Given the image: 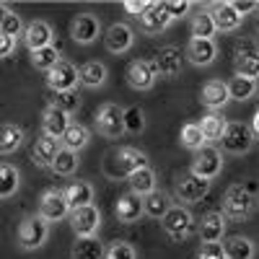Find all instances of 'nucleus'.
<instances>
[{"label":"nucleus","mask_w":259,"mask_h":259,"mask_svg":"<svg viewBox=\"0 0 259 259\" xmlns=\"http://www.w3.org/2000/svg\"><path fill=\"white\" fill-rule=\"evenodd\" d=\"M254 205H256L254 189L244 187V184H233V187H228L226 197H223V212L221 215L223 218H231V221H246L254 212Z\"/></svg>","instance_id":"nucleus-1"},{"label":"nucleus","mask_w":259,"mask_h":259,"mask_svg":"<svg viewBox=\"0 0 259 259\" xmlns=\"http://www.w3.org/2000/svg\"><path fill=\"white\" fill-rule=\"evenodd\" d=\"M145 166H148V156L143 150H138L133 145H124V148H117L109 153V158H106V174L109 177H130L133 171L145 168Z\"/></svg>","instance_id":"nucleus-2"},{"label":"nucleus","mask_w":259,"mask_h":259,"mask_svg":"<svg viewBox=\"0 0 259 259\" xmlns=\"http://www.w3.org/2000/svg\"><path fill=\"white\" fill-rule=\"evenodd\" d=\"M50 239V223L39 215H26L18 226V246L24 251H36Z\"/></svg>","instance_id":"nucleus-3"},{"label":"nucleus","mask_w":259,"mask_h":259,"mask_svg":"<svg viewBox=\"0 0 259 259\" xmlns=\"http://www.w3.org/2000/svg\"><path fill=\"white\" fill-rule=\"evenodd\" d=\"M161 226L174 241H184L194 233V215L182 205H171L161 218Z\"/></svg>","instance_id":"nucleus-4"},{"label":"nucleus","mask_w":259,"mask_h":259,"mask_svg":"<svg viewBox=\"0 0 259 259\" xmlns=\"http://www.w3.org/2000/svg\"><path fill=\"white\" fill-rule=\"evenodd\" d=\"M221 145L231 156H244L254 148V135L249 133L246 122H228L221 135Z\"/></svg>","instance_id":"nucleus-5"},{"label":"nucleus","mask_w":259,"mask_h":259,"mask_svg":"<svg viewBox=\"0 0 259 259\" xmlns=\"http://www.w3.org/2000/svg\"><path fill=\"white\" fill-rule=\"evenodd\" d=\"M221 168H223V156H221V150L218 148H212V145H202L197 153H194V161H192V174L194 177H200L205 182H212L215 177L221 174Z\"/></svg>","instance_id":"nucleus-6"},{"label":"nucleus","mask_w":259,"mask_h":259,"mask_svg":"<svg viewBox=\"0 0 259 259\" xmlns=\"http://www.w3.org/2000/svg\"><path fill=\"white\" fill-rule=\"evenodd\" d=\"M70 228L78 239H89L96 236L101 228V210L96 205H85V207H75L70 210Z\"/></svg>","instance_id":"nucleus-7"},{"label":"nucleus","mask_w":259,"mask_h":259,"mask_svg":"<svg viewBox=\"0 0 259 259\" xmlns=\"http://www.w3.org/2000/svg\"><path fill=\"white\" fill-rule=\"evenodd\" d=\"M210 192V182L200 179V177H194L192 171H187V174H179L177 182H174V194H177V200L179 202H200L205 194Z\"/></svg>","instance_id":"nucleus-8"},{"label":"nucleus","mask_w":259,"mask_h":259,"mask_svg":"<svg viewBox=\"0 0 259 259\" xmlns=\"http://www.w3.org/2000/svg\"><path fill=\"white\" fill-rule=\"evenodd\" d=\"M207 16H210V21H212V26H215V31H223V34H231V31H236L241 26V16L233 11V6L228 3V0H218V3H210L207 8Z\"/></svg>","instance_id":"nucleus-9"},{"label":"nucleus","mask_w":259,"mask_h":259,"mask_svg":"<svg viewBox=\"0 0 259 259\" xmlns=\"http://www.w3.org/2000/svg\"><path fill=\"white\" fill-rule=\"evenodd\" d=\"M39 218H45L47 223H57L62 218H68L70 215V207L68 202H65V194L62 189H47L45 194H41L39 200Z\"/></svg>","instance_id":"nucleus-10"},{"label":"nucleus","mask_w":259,"mask_h":259,"mask_svg":"<svg viewBox=\"0 0 259 259\" xmlns=\"http://www.w3.org/2000/svg\"><path fill=\"white\" fill-rule=\"evenodd\" d=\"M101 34V21L94 13H78L70 21V36L78 45H94Z\"/></svg>","instance_id":"nucleus-11"},{"label":"nucleus","mask_w":259,"mask_h":259,"mask_svg":"<svg viewBox=\"0 0 259 259\" xmlns=\"http://www.w3.org/2000/svg\"><path fill=\"white\" fill-rule=\"evenodd\" d=\"M96 130L104 138H119L124 133V122H122V109L117 104H101L96 112Z\"/></svg>","instance_id":"nucleus-12"},{"label":"nucleus","mask_w":259,"mask_h":259,"mask_svg":"<svg viewBox=\"0 0 259 259\" xmlns=\"http://www.w3.org/2000/svg\"><path fill=\"white\" fill-rule=\"evenodd\" d=\"M47 85L57 94V91H70V89H75L78 85V68L73 62H68V60H60L55 68H50L47 70Z\"/></svg>","instance_id":"nucleus-13"},{"label":"nucleus","mask_w":259,"mask_h":259,"mask_svg":"<svg viewBox=\"0 0 259 259\" xmlns=\"http://www.w3.org/2000/svg\"><path fill=\"white\" fill-rule=\"evenodd\" d=\"M127 83H130V89H135V91H150L156 85V70H153V62L150 60H135V62H130V68H127Z\"/></svg>","instance_id":"nucleus-14"},{"label":"nucleus","mask_w":259,"mask_h":259,"mask_svg":"<svg viewBox=\"0 0 259 259\" xmlns=\"http://www.w3.org/2000/svg\"><path fill=\"white\" fill-rule=\"evenodd\" d=\"M156 78H177L182 73V50L179 47H163L153 60Z\"/></svg>","instance_id":"nucleus-15"},{"label":"nucleus","mask_w":259,"mask_h":259,"mask_svg":"<svg viewBox=\"0 0 259 259\" xmlns=\"http://www.w3.org/2000/svg\"><path fill=\"white\" fill-rule=\"evenodd\" d=\"M184 55L192 65L207 68V65H212L215 57H218V45H215V39H189Z\"/></svg>","instance_id":"nucleus-16"},{"label":"nucleus","mask_w":259,"mask_h":259,"mask_svg":"<svg viewBox=\"0 0 259 259\" xmlns=\"http://www.w3.org/2000/svg\"><path fill=\"white\" fill-rule=\"evenodd\" d=\"M104 45L112 55H124L130 47L135 45V31L127 24H112L104 34Z\"/></svg>","instance_id":"nucleus-17"},{"label":"nucleus","mask_w":259,"mask_h":259,"mask_svg":"<svg viewBox=\"0 0 259 259\" xmlns=\"http://www.w3.org/2000/svg\"><path fill=\"white\" fill-rule=\"evenodd\" d=\"M114 215H117V221L124 223V226L138 223L143 218V200L138 197V194H133V192L122 194V197L117 200V205H114Z\"/></svg>","instance_id":"nucleus-18"},{"label":"nucleus","mask_w":259,"mask_h":259,"mask_svg":"<svg viewBox=\"0 0 259 259\" xmlns=\"http://www.w3.org/2000/svg\"><path fill=\"white\" fill-rule=\"evenodd\" d=\"M21 36H24L29 52H34V50H41V47H50L55 34H52V26L47 21H31L29 26H24V34Z\"/></svg>","instance_id":"nucleus-19"},{"label":"nucleus","mask_w":259,"mask_h":259,"mask_svg":"<svg viewBox=\"0 0 259 259\" xmlns=\"http://www.w3.org/2000/svg\"><path fill=\"white\" fill-rule=\"evenodd\" d=\"M200 101L207 106L210 112L223 109V106L231 101V99H228V89H226V83H223V80H207V83L202 85V91H200Z\"/></svg>","instance_id":"nucleus-20"},{"label":"nucleus","mask_w":259,"mask_h":259,"mask_svg":"<svg viewBox=\"0 0 259 259\" xmlns=\"http://www.w3.org/2000/svg\"><path fill=\"white\" fill-rule=\"evenodd\" d=\"M226 236V218L221 212H207L200 223V239L202 244H221Z\"/></svg>","instance_id":"nucleus-21"},{"label":"nucleus","mask_w":259,"mask_h":259,"mask_svg":"<svg viewBox=\"0 0 259 259\" xmlns=\"http://www.w3.org/2000/svg\"><path fill=\"white\" fill-rule=\"evenodd\" d=\"M57 150H60V140L41 135V138H36V143L31 145V161H34L39 168H50L52 161H55V156H57Z\"/></svg>","instance_id":"nucleus-22"},{"label":"nucleus","mask_w":259,"mask_h":259,"mask_svg":"<svg viewBox=\"0 0 259 259\" xmlns=\"http://www.w3.org/2000/svg\"><path fill=\"white\" fill-rule=\"evenodd\" d=\"M68 124H70V117L60 109H55V106H47V109L41 112V130H45L47 138L60 140L62 133L68 130Z\"/></svg>","instance_id":"nucleus-23"},{"label":"nucleus","mask_w":259,"mask_h":259,"mask_svg":"<svg viewBox=\"0 0 259 259\" xmlns=\"http://www.w3.org/2000/svg\"><path fill=\"white\" fill-rule=\"evenodd\" d=\"M226 124H228V119H226L221 112H210V114H205V117L197 122V127H200V133H202L205 145L221 143V135H223Z\"/></svg>","instance_id":"nucleus-24"},{"label":"nucleus","mask_w":259,"mask_h":259,"mask_svg":"<svg viewBox=\"0 0 259 259\" xmlns=\"http://www.w3.org/2000/svg\"><path fill=\"white\" fill-rule=\"evenodd\" d=\"M89 140H91V130L85 127V124H80V122H70V124H68V130H65L62 138H60L62 148L73 150V153L83 150L85 145H89Z\"/></svg>","instance_id":"nucleus-25"},{"label":"nucleus","mask_w":259,"mask_h":259,"mask_svg":"<svg viewBox=\"0 0 259 259\" xmlns=\"http://www.w3.org/2000/svg\"><path fill=\"white\" fill-rule=\"evenodd\" d=\"M221 246H223L226 259H254V254H256L254 241L246 239V236H228Z\"/></svg>","instance_id":"nucleus-26"},{"label":"nucleus","mask_w":259,"mask_h":259,"mask_svg":"<svg viewBox=\"0 0 259 259\" xmlns=\"http://www.w3.org/2000/svg\"><path fill=\"white\" fill-rule=\"evenodd\" d=\"M140 29L145 31V34H150V36H153V34H161L168 24H171V18L163 13V8H161V3H153V6H150L140 18Z\"/></svg>","instance_id":"nucleus-27"},{"label":"nucleus","mask_w":259,"mask_h":259,"mask_svg":"<svg viewBox=\"0 0 259 259\" xmlns=\"http://www.w3.org/2000/svg\"><path fill=\"white\" fill-rule=\"evenodd\" d=\"M62 194H65V202H68L70 210L94 205V187L89 182H73L68 189H62Z\"/></svg>","instance_id":"nucleus-28"},{"label":"nucleus","mask_w":259,"mask_h":259,"mask_svg":"<svg viewBox=\"0 0 259 259\" xmlns=\"http://www.w3.org/2000/svg\"><path fill=\"white\" fill-rule=\"evenodd\" d=\"M24 127H18L13 122H6L0 124V153L3 156H11L16 153V150L21 148V143H24Z\"/></svg>","instance_id":"nucleus-29"},{"label":"nucleus","mask_w":259,"mask_h":259,"mask_svg":"<svg viewBox=\"0 0 259 259\" xmlns=\"http://www.w3.org/2000/svg\"><path fill=\"white\" fill-rule=\"evenodd\" d=\"M78 83H83L85 89H101V85L106 83V65L99 62V60L85 62L78 70Z\"/></svg>","instance_id":"nucleus-30"},{"label":"nucleus","mask_w":259,"mask_h":259,"mask_svg":"<svg viewBox=\"0 0 259 259\" xmlns=\"http://www.w3.org/2000/svg\"><path fill=\"white\" fill-rule=\"evenodd\" d=\"M140 200H143V215H148V218H153V221H161L166 215V210L171 207L168 194L161 192V189H153L150 194H145V197H140Z\"/></svg>","instance_id":"nucleus-31"},{"label":"nucleus","mask_w":259,"mask_h":259,"mask_svg":"<svg viewBox=\"0 0 259 259\" xmlns=\"http://www.w3.org/2000/svg\"><path fill=\"white\" fill-rule=\"evenodd\" d=\"M130 182V189H133V194H138V197H145V194H150L156 189V171L145 166V168H138L133 171V174L127 177Z\"/></svg>","instance_id":"nucleus-32"},{"label":"nucleus","mask_w":259,"mask_h":259,"mask_svg":"<svg viewBox=\"0 0 259 259\" xmlns=\"http://www.w3.org/2000/svg\"><path fill=\"white\" fill-rule=\"evenodd\" d=\"M70 259H104V244L96 239V236L75 239V244L70 249Z\"/></svg>","instance_id":"nucleus-33"},{"label":"nucleus","mask_w":259,"mask_h":259,"mask_svg":"<svg viewBox=\"0 0 259 259\" xmlns=\"http://www.w3.org/2000/svg\"><path fill=\"white\" fill-rule=\"evenodd\" d=\"M18 184H21L18 168L11 166V163H0V200L13 197L16 189H18Z\"/></svg>","instance_id":"nucleus-34"},{"label":"nucleus","mask_w":259,"mask_h":259,"mask_svg":"<svg viewBox=\"0 0 259 259\" xmlns=\"http://www.w3.org/2000/svg\"><path fill=\"white\" fill-rule=\"evenodd\" d=\"M226 89H228V99L233 101H246L256 94V80H249V78H231L226 83Z\"/></svg>","instance_id":"nucleus-35"},{"label":"nucleus","mask_w":259,"mask_h":259,"mask_svg":"<svg viewBox=\"0 0 259 259\" xmlns=\"http://www.w3.org/2000/svg\"><path fill=\"white\" fill-rule=\"evenodd\" d=\"M50 168L55 171L57 177H70V174H75V168H78V153H73V150H68V148H60Z\"/></svg>","instance_id":"nucleus-36"},{"label":"nucleus","mask_w":259,"mask_h":259,"mask_svg":"<svg viewBox=\"0 0 259 259\" xmlns=\"http://www.w3.org/2000/svg\"><path fill=\"white\" fill-rule=\"evenodd\" d=\"M60 60H62V57H60V47H55V45L31 52V65H34L36 70H45V73H47L50 68H55Z\"/></svg>","instance_id":"nucleus-37"},{"label":"nucleus","mask_w":259,"mask_h":259,"mask_svg":"<svg viewBox=\"0 0 259 259\" xmlns=\"http://www.w3.org/2000/svg\"><path fill=\"white\" fill-rule=\"evenodd\" d=\"M50 106H55V109H60V112H65V114H73V112H78L80 109V94H78V89H70V91H57L55 96H52V104Z\"/></svg>","instance_id":"nucleus-38"},{"label":"nucleus","mask_w":259,"mask_h":259,"mask_svg":"<svg viewBox=\"0 0 259 259\" xmlns=\"http://www.w3.org/2000/svg\"><path fill=\"white\" fill-rule=\"evenodd\" d=\"M122 122H124V133H130V135H138L145 130V114L140 106H127V109H122Z\"/></svg>","instance_id":"nucleus-39"},{"label":"nucleus","mask_w":259,"mask_h":259,"mask_svg":"<svg viewBox=\"0 0 259 259\" xmlns=\"http://www.w3.org/2000/svg\"><path fill=\"white\" fill-rule=\"evenodd\" d=\"M179 143H182L187 150H194V153H197V150L205 145L197 122H189V124H184V127H182V133H179Z\"/></svg>","instance_id":"nucleus-40"},{"label":"nucleus","mask_w":259,"mask_h":259,"mask_svg":"<svg viewBox=\"0 0 259 259\" xmlns=\"http://www.w3.org/2000/svg\"><path fill=\"white\" fill-rule=\"evenodd\" d=\"M215 26L207 16V11H200L197 16H192V39H212Z\"/></svg>","instance_id":"nucleus-41"},{"label":"nucleus","mask_w":259,"mask_h":259,"mask_svg":"<svg viewBox=\"0 0 259 259\" xmlns=\"http://www.w3.org/2000/svg\"><path fill=\"white\" fill-rule=\"evenodd\" d=\"M0 34H6V36H11V39H16V36L24 34V21H21V16L13 13V11H8V16L3 18V24H0Z\"/></svg>","instance_id":"nucleus-42"},{"label":"nucleus","mask_w":259,"mask_h":259,"mask_svg":"<svg viewBox=\"0 0 259 259\" xmlns=\"http://www.w3.org/2000/svg\"><path fill=\"white\" fill-rule=\"evenodd\" d=\"M104 259H135V249L127 241H112L104 249Z\"/></svg>","instance_id":"nucleus-43"},{"label":"nucleus","mask_w":259,"mask_h":259,"mask_svg":"<svg viewBox=\"0 0 259 259\" xmlns=\"http://www.w3.org/2000/svg\"><path fill=\"white\" fill-rule=\"evenodd\" d=\"M161 8H163V13L174 21V18H182V16H187L189 11H192V3H174V0H166V3H161Z\"/></svg>","instance_id":"nucleus-44"},{"label":"nucleus","mask_w":259,"mask_h":259,"mask_svg":"<svg viewBox=\"0 0 259 259\" xmlns=\"http://www.w3.org/2000/svg\"><path fill=\"white\" fill-rule=\"evenodd\" d=\"M197 259H226V254L221 244H202V249L197 251Z\"/></svg>","instance_id":"nucleus-45"},{"label":"nucleus","mask_w":259,"mask_h":259,"mask_svg":"<svg viewBox=\"0 0 259 259\" xmlns=\"http://www.w3.org/2000/svg\"><path fill=\"white\" fill-rule=\"evenodd\" d=\"M150 6H153V3H135V0H127V3H124V11L130 13V16H135V18H140Z\"/></svg>","instance_id":"nucleus-46"},{"label":"nucleus","mask_w":259,"mask_h":259,"mask_svg":"<svg viewBox=\"0 0 259 259\" xmlns=\"http://www.w3.org/2000/svg\"><path fill=\"white\" fill-rule=\"evenodd\" d=\"M13 50H16V39H11V36H6V34H0V60H3V57H11Z\"/></svg>","instance_id":"nucleus-47"},{"label":"nucleus","mask_w":259,"mask_h":259,"mask_svg":"<svg viewBox=\"0 0 259 259\" xmlns=\"http://www.w3.org/2000/svg\"><path fill=\"white\" fill-rule=\"evenodd\" d=\"M233 6V11L239 13L241 18H244V13H251V11H256V3H231Z\"/></svg>","instance_id":"nucleus-48"},{"label":"nucleus","mask_w":259,"mask_h":259,"mask_svg":"<svg viewBox=\"0 0 259 259\" xmlns=\"http://www.w3.org/2000/svg\"><path fill=\"white\" fill-rule=\"evenodd\" d=\"M8 11H11V8H8L6 3H0V24H3V18L8 16Z\"/></svg>","instance_id":"nucleus-49"}]
</instances>
